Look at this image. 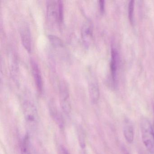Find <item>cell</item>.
<instances>
[{
	"label": "cell",
	"mask_w": 154,
	"mask_h": 154,
	"mask_svg": "<svg viewBox=\"0 0 154 154\" xmlns=\"http://www.w3.org/2000/svg\"></svg>",
	"instance_id": "cell-20"
},
{
	"label": "cell",
	"mask_w": 154,
	"mask_h": 154,
	"mask_svg": "<svg viewBox=\"0 0 154 154\" xmlns=\"http://www.w3.org/2000/svg\"><path fill=\"white\" fill-rule=\"evenodd\" d=\"M23 112L29 128L31 130L36 128L38 122V114L36 107L29 100H26L23 104Z\"/></svg>",
	"instance_id": "cell-2"
},
{
	"label": "cell",
	"mask_w": 154,
	"mask_h": 154,
	"mask_svg": "<svg viewBox=\"0 0 154 154\" xmlns=\"http://www.w3.org/2000/svg\"><path fill=\"white\" fill-rule=\"evenodd\" d=\"M19 67L18 66V63L16 59L14 60V63L12 64V76L14 77V80L17 82L18 79L19 75Z\"/></svg>",
	"instance_id": "cell-15"
},
{
	"label": "cell",
	"mask_w": 154,
	"mask_h": 154,
	"mask_svg": "<svg viewBox=\"0 0 154 154\" xmlns=\"http://www.w3.org/2000/svg\"><path fill=\"white\" fill-rule=\"evenodd\" d=\"M51 113L53 118L54 119L55 122H56L58 125L60 127H62L63 126V120L62 116L60 115L59 112H57V109L54 105H53V107L51 109Z\"/></svg>",
	"instance_id": "cell-11"
},
{
	"label": "cell",
	"mask_w": 154,
	"mask_h": 154,
	"mask_svg": "<svg viewBox=\"0 0 154 154\" xmlns=\"http://www.w3.org/2000/svg\"><path fill=\"white\" fill-rule=\"evenodd\" d=\"M58 25L61 26L63 22V4L62 1H58Z\"/></svg>",
	"instance_id": "cell-13"
},
{
	"label": "cell",
	"mask_w": 154,
	"mask_h": 154,
	"mask_svg": "<svg viewBox=\"0 0 154 154\" xmlns=\"http://www.w3.org/2000/svg\"><path fill=\"white\" fill-rule=\"evenodd\" d=\"M81 34L84 45L86 47H89L93 39V27L91 20H87L84 23Z\"/></svg>",
	"instance_id": "cell-6"
},
{
	"label": "cell",
	"mask_w": 154,
	"mask_h": 154,
	"mask_svg": "<svg viewBox=\"0 0 154 154\" xmlns=\"http://www.w3.org/2000/svg\"><path fill=\"white\" fill-rule=\"evenodd\" d=\"M78 138H79V143L82 148H84L85 146V137L83 131L81 128H79L78 131Z\"/></svg>",
	"instance_id": "cell-16"
},
{
	"label": "cell",
	"mask_w": 154,
	"mask_h": 154,
	"mask_svg": "<svg viewBox=\"0 0 154 154\" xmlns=\"http://www.w3.org/2000/svg\"><path fill=\"white\" fill-rule=\"evenodd\" d=\"M89 92L91 102L97 103L100 98V90L97 82L94 78H91L89 82Z\"/></svg>",
	"instance_id": "cell-9"
},
{
	"label": "cell",
	"mask_w": 154,
	"mask_h": 154,
	"mask_svg": "<svg viewBox=\"0 0 154 154\" xmlns=\"http://www.w3.org/2000/svg\"><path fill=\"white\" fill-rule=\"evenodd\" d=\"M20 35L22 45L29 53L32 50V39L31 31L28 24L24 23L20 28Z\"/></svg>",
	"instance_id": "cell-4"
},
{
	"label": "cell",
	"mask_w": 154,
	"mask_h": 154,
	"mask_svg": "<svg viewBox=\"0 0 154 154\" xmlns=\"http://www.w3.org/2000/svg\"><path fill=\"white\" fill-rule=\"evenodd\" d=\"M123 133L126 141L129 144L133 143L134 139V130L131 122L128 119L124 122Z\"/></svg>",
	"instance_id": "cell-10"
},
{
	"label": "cell",
	"mask_w": 154,
	"mask_h": 154,
	"mask_svg": "<svg viewBox=\"0 0 154 154\" xmlns=\"http://www.w3.org/2000/svg\"><path fill=\"white\" fill-rule=\"evenodd\" d=\"M61 150L62 151V153H63V154H69L68 152L66 151V149L64 148H62Z\"/></svg>",
	"instance_id": "cell-18"
},
{
	"label": "cell",
	"mask_w": 154,
	"mask_h": 154,
	"mask_svg": "<svg viewBox=\"0 0 154 154\" xmlns=\"http://www.w3.org/2000/svg\"><path fill=\"white\" fill-rule=\"evenodd\" d=\"M30 63L35 83L38 91L41 92L43 90V82L41 71L38 64L35 60L31 59Z\"/></svg>",
	"instance_id": "cell-7"
},
{
	"label": "cell",
	"mask_w": 154,
	"mask_h": 154,
	"mask_svg": "<svg viewBox=\"0 0 154 154\" xmlns=\"http://www.w3.org/2000/svg\"><path fill=\"white\" fill-rule=\"evenodd\" d=\"M140 127L144 146L150 154H154V131L149 120L145 117L141 118Z\"/></svg>",
	"instance_id": "cell-1"
},
{
	"label": "cell",
	"mask_w": 154,
	"mask_h": 154,
	"mask_svg": "<svg viewBox=\"0 0 154 154\" xmlns=\"http://www.w3.org/2000/svg\"><path fill=\"white\" fill-rule=\"evenodd\" d=\"M48 38L50 43L56 48L63 47V42L58 37L54 35H49Z\"/></svg>",
	"instance_id": "cell-12"
},
{
	"label": "cell",
	"mask_w": 154,
	"mask_h": 154,
	"mask_svg": "<svg viewBox=\"0 0 154 154\" xmlns=\"http://www.w3.org/2000/svg\"><path fill=\"white\" fill-rule=\"evenodd\" d=\"M47 16L51 24H58V1H48L47 2Z\"/></svg>",
	"instance_id": "cell-5"
},
{
	"label": "cell",
	"mask_w": 154,
	"mask_h": 154,
	"mask_svg": "<svg viewBox=\"0 0 154 154\" xmlns=\"http://www.w3.org/2000/svg\"><path fill=\"white\" fill-rule=\"evenodd\" d=\"M119 63V57L116 48H112L111 50V60L110 63L111 72L113 84L117 82V72Z\"/></svg>",
	"instance_id": "cell-8"
},
{
	"label": "cell",
	"mask_w": 154,
	"mask_h": 154,
	"mask_svg": "<svg viewBox=\"0 0 154 154\" xmlns=\"http://www.w3.org/2000/svg\"></svg>",
	"instance_id": "cell-19"
},
{
	"label": "cell",
	"mask_w": 154,
	"mask_h": 154,
	"mask_svg": "<svg viewBox=\"0 0 154 154\" xmlns=\"http://www.w3.org/2000/svg\"><path fill=\"white\" fill-rule=\"evenodd\" d=\"M134 1L131 0L129 2L128 5V17L131 24L134 21Z\"/></svg>",
	"instance_id": "cell-14"
},
{
	"label": "cell",
	"mask_w": 154,
	"mask_h": 154,
	"mask_svg": "<svg viewBox=\"0 0 154 154\" xmlns=\"http://www.w3.org/2000/svg\"><path fill=\"white\" fill-rule=\"evenodd\" d=\"M59 91L61 107L65 113H69L71 110L70 94L68 85L64 81H63L60 83Z\"/></svg>",
	"instance_id": "cell-3"
},
{
	"label": "cell",
	"mask_w": 154,
	"mask_h": 154,
	"mask_svg": "<svg viewBox=\"0 0 154 154\" xmlns=\"http://www.w3.org/2000/svg\"><path fill=\"white\" fill-rule=\"evenodd\" d=\"M99 5H100V11L101 13H103L105 8V3L104 1L100 0L99 1Z\"/></svg>",
	"instance_id": "cell-17"
}]
</instances>
